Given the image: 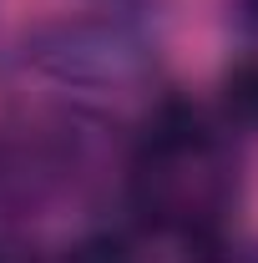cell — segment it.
Instances as JSON below:
<instances>
[{
    "instance_id": "obj_1",
    "label": "cell",
    "mask_w": 258,
    "mask_h": 263,
    "mask_svg": "<svg viewBox=\"0 0 258 263\" xmlns=\"http://www.w3.org/2000/svg\"><path fill=\"white\" fill-rule=\"evenodd\" d=\"M26 56L46 76L71 81V86H117V81H132L147 61L127 31L91 26V21H61V26L35 31Z\"/></svg>"
},
{
    "instance_id": "obj_2",
    "label": "cell",
    "mask_w": 258,
    "mask_h": 263,
    "mask_svg": "<svg viewBox=\"0 0 258 263\" xmlns=\"http://www.w3.org/2000/svg\"><path fill=\"white\" fill-rule=\"evenodd\" d=\"M228 106H233V117L258 127V61H243L228 76Z\"/></svg>"
},
{
    "instance_id": "obj_3",
    "label": "cell",
    "mask_w": 258,
    "mask_h": 263,
    "mask_svg": "<svg viewBox=\"0 0 258 263\" xmlns=\"http://www.w3.org/2000/svg\"><path fill=\"white\" fill-rule=\"evenodd\" d=\"M61 263H132V253H127V243H122V238L97 233V238H81L76 248H66Z\"/></svg>"
},
{
    "instance_id": "obj_4",
    "label": "cell",
    "mask_w": 258,
    "mask_h": 263,
    "mask_svg": "<svg viewBox=\"0 0 258 263\" xmlns=\"http://www.w3.org/2000/svg\"><path fill=\"white\" fill-rule=\"evenodd\" d=\"M243 5H248V21H258V0H243Z\"/></svg>"
}]
</instances>
